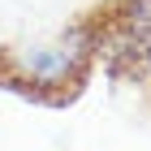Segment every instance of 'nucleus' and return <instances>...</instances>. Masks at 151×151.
Listing matches in <instances>:
<instances>
[{
	"mask_svg": "<svg viewBox=\"0 0 151 151\" xmlns=\"http://www.w3.org/2000/svg\"><path fill=\"white\" fill-rule=\"evenodd\" d=\"M104 47H108V56H112L116 69L151 82V0H134L129 13H121L108 26Z\"/></svg>",
	"mask_w": 151,
	"mask_h": 151,
	"instance_id": "obj_2",
	"label": "nucleus"
},
{
	"mask_svg": "<svg viewBox=\"0 0 151 151\" xmlns=\"http://www.w3.org/2000/svg\"><path fill=\"white\" fill-rule=\"evenodd\" d=\"M95 52V30L91 26H69L65 35L47 39V43H26L13 52V69L17 78H30V86H22V95H35V99H65L60 86L73 82L78 86L82 69Z\"/></svg>",
	"mask_w": 151,
	"mask_h": 151,
	"instance_id": "obj_1",
	"label": "nucleus"
}]
</instances>
